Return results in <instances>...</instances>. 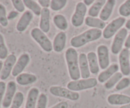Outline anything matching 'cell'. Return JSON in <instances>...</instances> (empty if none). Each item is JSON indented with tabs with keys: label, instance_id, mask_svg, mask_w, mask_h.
<instances>
[{
	"label": "cell",
	"instance_id": "obj_1",
	"mask_svg": "<svg viewBox=\"0 0 130 108\" xmlns=\"http://www.w3.org/2000/svg\"><path fill=\"white\" fill-rule=\"evenodd\" d=\"M65 56L71 78L72 81L79 80L81 73L79 66V56L77 51L74 48H69L66 50Z\"/></svg>",
	"mask_w": 130,
	"mask_h": 108
},
{
	"label": "cell",
	"instance_id": "obj_2",
	"mask_svg": "<svg viewBox=\"0 0 130 108\" xmlns=\"http://www.w3.org/2000/svg\"><path fill=\"white\" fill-rule=\"evenodd\" d=\"M102 35L100 29H90L82 34L74 37L71 40V44L74 48H80L88 43L99 39Z\"/></svg>",
	"mask_w": 130,
	"mask_h": 108
},
{
	"label": "cell",
	"instance_id": "obj_3",
	"mask_svg": "<svg viewBox=\"0 0 130 108\" xmlns=\"http://www.w3.org/2000/svg\"><path fill=\"white\" fill-rule=\"evenodd\" d=\"M98 80L95 78H90L88 79H81L76 81H71L68 83L67 87L69 90L74 91L92 88L97 85Z\"/></svg>",
	"mask_w": 130,
	"mask_h": 108
},
{
	"label": "cell",
	"instance_id": "obj_4",
	"mask_svg": "<svg viewBox=\"0 0 130 108\" xmlns=\"http://www.w3.org/2000/svg\"><path fill=\"white\" fill-rule=\"evenodd\" d=\"M30 35L43 50L46 52H52L53 50V44L40 29L37 27L32 29L30 32Z\"/></svg>",
	"mask_w": 130,
	"mask_h": 108
},
{
	"label": "cell",
	"instance_id": "obj_5",
	"mask_svg": "<svg viewBox=\"0 0 130 108\" xmlns=\"http://www.w3.org/2000/svg\"><path fill=\"white\" fill-rule=\"evenodd\" d=\"M126 22V19L123 17H120L113 20L109 23L102 32V35L105 39H110L116 33L119 31L121 28L123 26Z\"/></svg>",
	"mask_w": 130,
	"mask_h": 108
},
{
	"label": "cell",
	"instance_id": "obj_6",
	"mask_svg": "<svg viewBox=\"0 0 130 108\" xmlns=\"http://www.w3.org/2000/svg\"><path fill=\"white\" fill-rule=\"evenodd\" d=\"M51 94L56 97L65 98L69 100L75 101L79 99V94L76 91H71L68 88L59 86H52L50 88Z\"/></svg>",
	"mask_w": 130,
	"mask_h": 108
},
{
	"label": "cell",
	"instance_id": "obj_7",
	"mask_svg": "<svg viewBox=\"0 0 130 108\" xmlns=\"http://www.w3.org/2000/svg\"><path fill=\"white\" fill-rule=\"evenodd\" d=\"M86 11L87 8L84 3L79 2L76 5L74 13L72 15L71 19V22L74 26L78 27L83 25L85 21Z\"/></svg>",
	"mask_w": 130,
	"mask_h": 108
},
{
	"label": "cell",
	"instance_id": "obj_8",
	"mask_svg": "<svg viewBox=\"0 0 130 108\" xmlns=\"http://www.w3.org/2000/svg\"><path fill=\"white\" fill-rule=\"evenodd\" d=\"M128 35V30L126 28H122L117 33L114 37L111 47V52L113 54L118 55L122 50L123 44Z\"/></svg>",
	"mask_w": 130,
	"mask_h": 108
},
{
	"label": "cell",
	"instance_id": "obj_9",
	"mask_svg": "<svg viewBox=\"0 0 130 108\" xmlns=\"http://www.w3.org/2000/svg\"><path fill=\"white\" fill-rule=\"evenodd\" d=\"M97 58L99 66L101 69H106L110 64L109 48L104 44H101L97 48Z\"/></svg>",
	"mask_w": 130,
	"mask_h": 108
},
{
	"label": "cell",
	"instance_id": "obj_10",
	"mask_svg": "<svg viewBox=\"0 0 130 108\" xmlns=\"http://www.w3.org/2000/svg\"><path fill=\"white\" fill-rule=\"evenodd\" d=\"M119 62L121 73L124 76L130 74V55L128 48H124L119 55Z\"/></svg>",
	"mask_w": 130,
	"mask_h": 108
},
{
	"label": "cell",
	"instance_id": "obj_11",
	"mask_svg": "<svg viewBox=\"0 0 130 108\" xmlns=\"http://www.w3.org/2000/svg\"><path fill=\"white\" fill-rule=\"evenodd\" d=\"M17 62V57L14 54H10L5 59L1 70L0 79L5 80L9 77Z\"/></svg>",
	"mask_w": 130,
	"mask_h": 108
},
{
	"label": "cell",
	"instance_id": "obj_12",
	"mask_svg": "<svg viewBox=\"0 0 130 108\" xmlns=\"http://www.w3.org/2000/svg\"><path fill=\"white\" fill-rule=\"evenodd\" d=\"M17 86L16 83L13 81H10L8 83L6 86V92H5V97L3 100L2 105L5 108H8L11 105L12 103L13 98L15 95L16 92Z\"/></svg>",
	"mask_w": 130,
	"mask_h": 108
},
{
	"label": "cell",
	"instance_id": "obj_13",
	"mask_svg": "<svg viewBox=\"0 0 130 108\" xmlns=\"http://www.w3.org/2000/svg\"><path fill=\"white\" fill-rule=\"evenodd\" d=\"M30 62V56L28 53H23L19 57V59L17 61L15 66L11 72V74L14 77H17L22 73L25 69L26 66Z\"/></svg>",
	"mask_w": 130,
	"mask_h": 108
},
{
	"label": "cell",
	"instance_id": "obj_14",
	"mask_svg": "<svg viewBox=\"0 0 130 108\" xmlns=\"http://www.w3.org/2000/svg\"><path fill=\"white\" fill-rule=\"evenodd\" d=\"M107 101L110 105H124L130 103V97L124 94H110L108 96Z\"/></svg>",
	"mask_w": 130,
	"mask_h": 108
},
{
	"label": "cell",
	"instance_id": "obj_15",
	"mask_svg": "<svg viewBox=\"0 0 130 108\" xmlns=\"http://www.w3.org/2000/svg\"><path fill=\"white\" fill-rule=\"evenodd\" d=\"M79 66L81 77L83 79L90 78V70L88 62L87 55L82 53L79 55Z\"/></svg>",
	"mask_w": 130,
	"mask_h": 108
},
{
	"label": "cell",
	"instance_id": "obj_16",
	"mask_svg": "<svg viewBox=\"0 0 130 108\" xmlns=\"http://www.w3.org/2000/svg\"><path fill=\"white\" fill-rule=\"evenodd\" d=\"M39 27L43 33H47L49 32L50 29V11L48 8H42Z\"/></svg>",
	"mask_w": 130,
	"mask_h": 108
},
{
	"label": "cell",
	"instance_id": "obj_17",
	"mask_svg": "<svg viewBox=\"0 0 130 108\" xmlns=\"http://www.w3.org/2000/svg\"><path fill=\"white\" fill-rule=\"evenodd\" d=\"M33 19V14L29 10L25 11L19 19L16 29L19 32H24L27 28Z\"/></svg>",
	"mask_w": 130,
	"mask_h": 108
},
{
	"label": "cell",
	"instance_id": "obj_18",
	"mask_svg": "<svg viewBox=\"0 0 130 108\" xmlns=\"http://www.w3.org/2000/svg\"><path fill=\"white\" fill-rule=\"evenodd\" d=\"M119 65L117 64H112L110 65L109 67L104 70L103 72H102L98 76L97 80L101 83H105L107 80H109L114 74L118 72L119 70Z\"/></svg>",
	"mask_w": 130,
	"mask_h": 108
},
{
	"label": "cell",
	"instance_id": "obj_19",
	"mask_svg": "<svg viewBox=\"0 0 130 108\" xmlns=\"http://www.w3.org/2000/svg\"><path fill=\"white\" fill-rule=\"evenodd\" d=\"M67 36L63 31H60L55 36L53 42V49L56 52H61L66 47Z\"/></svg>",
	"mask_w": 130,
	"mask_h": 108
},
{
	"label": "cell",
	"instance_id": "obj_20",
	"mask_svg": "<svg viewBox=\"0 0 130 108\" xmlns=\"http://www.w3.org/2000/svg\"><path fill=\"white\" fill-rule=\"evenodd\" d=\"M116 3L115 0H108L104 6L100 13V19L103 21H106L110 18L112 13L114 6Z\"/></svg>",
	"mask_w": 130,
	"mask_h": 108
},
{
	"label": "cell",
	"instance_id": "obj_21",
	"mask_svg": "<svg viewBox=\"0 0 130 108\" xmlns=\"http://www.w3.org/2000/svg\"><path fill=\"white\" fill-rule=\"evenodd\" d=\"M39 95V91L38 88L35 87L32 88L28 92L25 108H36Z\"/></svg>",
	"mask_w": 130,
	"mask_h": 108
},
{
	"label": "cell",
	"instance_id": "obj_22",
	"mask_svg": "<svg viewBox=\"0 0 130 108\" xmlns=\"http://www.w3.org/2000/svg\"><path fill=\"white\" fill-rule=\"evenodd\" d=\"M87 58L90 72L93 74H97L100 71V66L96 53L93 52H89L87 54Z\"/></svg>",
	"mask_w": 130,
	"mask_h": 108
},
{
	"label": "cell",
	"instance_id": "obj_23",
	"mask_svg": "<svg viewBox=\"0 0 130 108\" xmlns=\"http://www.w3.org/2000/svg\"><path fill=\"white\" fill-rule=\"evenodd\" d=\"M16 81L20 85L25 86L35 83L37 81V77L32 74L21 73L17 76Z\"/></svg>",
	"mask_w": 130,
	"mask_h": 108
},
{
	"label": "cell",
	"instance_id": "obj_24",
	"mask_svg": "<svg viewBox=\"0 0 130 108\" xmlns=\"http://www.w3.org/2000/svg\"><path fill=\"white\" fill-rule=\"evenodd\" d=\"M85 24L86 25L90 27H93L94 29H102L105 28V22L101 19L97 18L91 17H87L85 19Z\"/></svg>",
	"mask_w": 130,
	"mask_h": 108
},
{
	"label": "cell",
	"instance_id": "obj_25",
	"mask_svg": "<svg viewBox=\"0 0 130 108\" xmlns=\"http://www.w3.org/2000/svg\"><path fill=\"white\" fill-rule=\"evenodd\" d=\"M107 1L105 0H98L93 4L91 8L88 10V15L91 17L96 18L100 13V11L103 8Z\"/></svg>",
	"mask_w": 130,
	"mask_h": 108
},
{
	"label": "cell",
	"instance_id": "obj_26",
	"mask_svg": "<svg viewBox=\"0 0 130 108\" xmlns=\"http://www.w3.org/2000/svg\"><path fill=\"white\" fill-rule=\"evenodd\" d=\"M53 22L55 25L57 26V27L58 29L61 30H65L68 28V22L63 15L61 14H57L55 15L53 17Z\"/></svg>",
	"mask_w": 130,
	"mask_h": 108
},
{
	"label": "cell",
	"instance_id": "obj_27",
	"mask_svg": "<svg viewBox=\"0 0 130 108\" xmlns=\"http://www.w3.org/2000/svg\"><path fill=\"white\" fill-rule=\"evenodd\" d=\"M23 2H24V5L27 8L31 10L36 16H41L42 9L39 4L37 3L36 1H33V0H24Z\"/></svg>",
	"mask_w": 130,
	"mask_h": 108
},
{
	"label": "cell",
	"instance_id": "obj_28",
	"mask_svg": "<svg viewBox=\"0 0 130 108\" xmlns=\"http://www.w3.org/2000/svg\"><path fill=\"white\" fill-rule=\"evenodd\" d=\"M123 78V74L121 72H116V74H114L109 80L106 81L105 83V88L107 90H110L111 88H112L116 85L118 84V83L120 81L121 79Z\"/></svg>",
	"mask_w": 130,
	"mask_h": 108
},
{
	"label": "cell",
	"instance_id": "obj_29",
	"mask_svg": "<svg viewBox=\"0 0 130 108\" xmlns=\"http://www.w3.org/2000/svg\"><path fill=\"white\" fill-rule=\"evenodd\" d=\"M24 94L20 91L16 93L10 108H20L24 102Z\"/></svg>",
	"mask_w": 130,
	"mask_h": 108
},
{
	"label": "cell",
	"instance_id": "obj_30",
	"mask_svg": "<svg viewBox=\"0 0 130 108\" xmlns=\"http://www.w3.org/2000/svg\"><path fill=\"white\" fill-rule=\"evenodd\" d=\"M67 3L66 0H52L51 1L50 8L53 11H59L66 6Z\"/></svg>",
	"mask_w": 130,
	"mask_h": 108
},
{
	"label": "cell",
	"instance_id": "obj_31",
	"mask_svg": "<svg viewBox=\"0 0 130 108\" xmlns=\"http://www.w3.org/2000/svg\"><path fill=\"white\" fill-rule=\"evenodd\" d=\"M119 13L123 17H127L130 15V0H127L122 4L119 8Z\"/></svg>",
	"mask_w": 130,
	"mask_h": 108
},
{
	"label": "cell",
	"instance_id": "obj_32",
	"mask_svg": "<svg viewBox=\"0 0 130 108\" xmlns=\"http://www.w3.org/2000/svg\"><path fill=\"white\" fill-rule=\"evenodd\" d=\"M8 54L7 47L5 44L4 38L0 33V59H6Z\"/></svg>",
	"mask_w": 130,
	"mask_h": 108
},
{
	"label": "cell",
	"instance_id": "obj_33",
	"mask_svg": "<svg viewBox=\"0 0 130 108\" xmlns=\"http://www.w3.org/2000/svg\"><path fill=\"white\" fill-rule=\"evenodd\" d=\"M0 24L3 27H6L8 24L6 8L2 4H0Z\"/></svg>",
	"mask_w": 130,
	"mask_h": 108
},
{
	"label": "cell",
	"instance_id": "obj_34",
	"mask_svg": "<svg viewBox=\"0 0 130 108\" xmlns=\"http://www.w3.org/2000/svg\"><path fill=\"white\" fill-rule=\"evenodd\" d=\"M130 85V79L129 78H122L116 86V90L119 91L128 88Z\"/></svg>",
	"mask_w": 130,
	"mask_h": 108
},
{
	"label": "cell",
	"instance_id": "obj_35",
	"mask_svg": "<svg viewBox=\"0 0 130 108\" xmlns=\"http://www.w3.org/2000/svg\"><path fill=\"white\" fill-rule=\"evenodd\" d=\"M47 102H48L47 95L44 94H41L38 97L36 108H46Z\"/></svg>",
	"mask_w": 130,
	"mask_h": 108
},
{
	"label": "cell",
	"instance_id": "obj_36",
	"mask_svg": "<svg viewBox=\"0 0 130 108\" xmlns=\"http://www.w3.org/2000/svg\"><path fill=\"white\" fill-rule=\"evenodd\" d=\"M12 4L15 8L19 12H23L25 10V6L23 1L22 0H12Z\"/></svg>",
	"mask_w": 130,
	"mask_h": 108
},
{
	"label": "cell",
	"instance_id": "obj_37",
	"mask_svg": "<svg viewBox=\"0 0 130 108\" xmlns=\"http://www.w3.org/2000/svg\"><path fill=\"white\" fill-rule=\"evenodd\" d=\"M6 83L4 81H0V107H1V103H2L3 96L5 95V92L6 91Z\"/></svg>",
	"mask_w": 130,
	"mask_h": 108
},
{
	"label": "cell",
	"instance_id": "obj_38",
	"mask_svg": "<svg viewBox=\"0 0 130 108\" xmlns=\"http://www.w3.org/2000/svg\"><path fill=\"white\" fill-rule=\"evenodd\" d=\"M68 107L69 104L67 102L62 101L55 105L54 106L52 107L51 108H68Z\"/></svg>",
	"mask_w": 130,
	"mask_h": 108
},
{
	"label": "cell",
	"instance_id": "obj_39",
	"mask_svg": "<svg viewBox=\"0 0 130 108\" xmlns=\"http://www.w3.org/2000/svg\"><path fill=\"white\" fill-rule=\"evenodd\" d=\"M38 3L40 4L41 6H42L44 8H48L50 6L51 1L50 0H39L38 1Z\"/></svg>",
	"mask_w": 130,
	"mask_h": 108
},
{
	"label": "cell",
	"instance_id": "obj_40",
	"mask_svg": "<svg viewBox=\"0 0 130 108\" xmlns=\"http://www.w3.org/2000/svg\"><path fill=\"white\" fill-rule=\"evenodd\" d=\"M19 15V12L17 11H11L8 13L7 16L8 20H13Z\"/></svg>",
	"mask_w": 130,
	"mask_h": 108
},
{
	"label": "cell",
	"instance_id": "obj_41",
	"mask_svg": "<svg viewBox=\"0 0 130 108\" xmlns=\"http://www.w3.org/2000/svg\"><path fill=\"white\" fill-rule=\"evenodd\" d=\"M124 47H126V48H130V34L128 36V38H126V40L125 43H124Z\"/></svg>",
	"mask_w": 130,
	"mask_h": 108
},
{
	"label": "cell",
	"instance_id": "obj_42",
	"mask_svg": "<svg viewBox=\"0 0 130 108\" xmlns=\"http://www.w3.org/2000/svg\"><path fill=\"white\" fill-rule=\"evenodd\" d=\"M83 3L85 4L86 6H90L91 4L93 3L94 0H85Z\"/></svg>",
	"mask_w": 130,
	"mask_h": 108
},
{
	"label": "cell",
	"instance_id": "obj_43",
	"mask_svg": "<svg viewBox=\"0 0 130 108\" xmlns=\"http://www.w3.org/2000/svg\"><path fill=\"white\" fill-rule=\"evenodd\" d=\"M125 26H126V29H128V30H130V19L128 20L126 22L125 24Z\"/></svg>",
	"mask_w": 130,
	"mask_h": 108
},
{
	"label": "cell",
	"instance_id": "obj_44",
	"mask_svg": "<svg viewBox=\"0 0 130 108\" xmlns=\"http://www.w3.org/2000/svg\"><path fill=\"white\" fill-rule=\"evenodd\" d=\"M119 108H130V103H129L128 104H126V105H122Z\"/></svg>",
	"mask_w": 130,
	"mask_h": 108
},
{
	"label": "cell",
	"instance_id": "obj_45",
	"mask_svg": "<svg viewBox=\"0 0 130 108\" xmlns=\"http://www.w3.org/2000/svg\"><path fill=\"white\" fill-rule=\"evenodd\" d=\"M3 63L1 60H0V74H1V70H2L3 68Z\"/></svg>",
	"mask_w": 130,
	"mask_h": 108
},
{
	"label": "cell",
	"instance_id": "obj_46",
	"mask_svg": "<svg viewBox=\"0 0 130 108\" xmlns=\"http://www.w3.org/2000/svg\"><path fill=\"white\" fill-rule=\"evenodd\" d=\"M129 55H130V52H129Z\"/></svg>",
	"mask_w": 130,
	"mask_h": 108
}]
</instances>
